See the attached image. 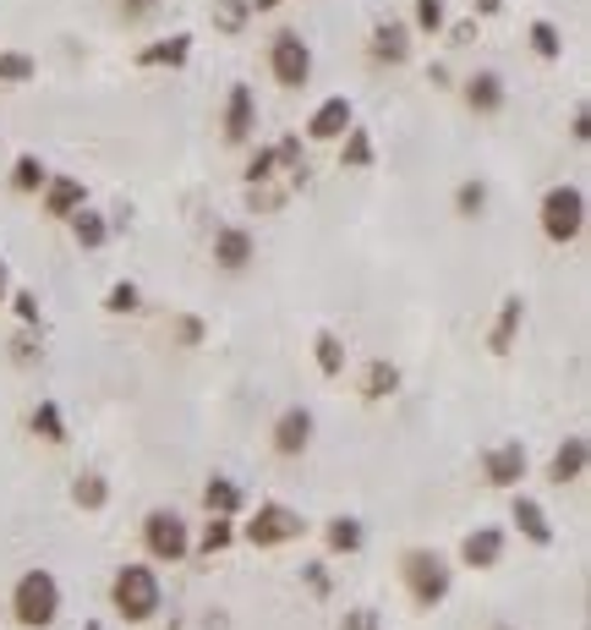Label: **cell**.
<instances>
[{
	"mask_svg": "<svg viewBox=\"0 0 591 630\" xmlns=\"http://www.w3.org/2000/svg\"><path fill=\"white\" fill-rule=\"evenodd\" d=\"M400 581H405L416 608H438L449 597V586H454V570H449V559L438 548H405L400 554Z\"/></svg>",
	"mask_w": 591,
	"mask_h": 630,
	"instance_id": "obj_1",
	"label": "cell"
},
{
	"mask_svg": "<svg viewBox=\"0 0 591 630\" xmlns=\"http://www.w3.org/2000/svg\"><path fill=\"white\" fill-rule=\"evenodd\" d=\"M61 614V581L50 570H23L12 586V619L23 630H50Z\"/></svg>",
	"mask_w": 591,
	"mask_h": 630,
	"instance_id": "obj_2",
	"label": "cell"
},
{
	"mask_svg": "<svg viewBox=\"0 0 591 630\" xmlns=\"http://www.w3.org/2000/svg\"><path fill=\"white\" fill-rule=\"evenodd\" d=\"M110 603H116V614H121V619L149 625V619L159 614V603H165L154 564H121V570H116V581H110Z\"/></svg>",
	"mask_w": 591,
	"mask_h": 630,
	"instance_id": "obj_3",
	"label": "cell"
},
{
	"mask_svg": "<svg viewBox=\"0 0 591 630\" xmlns=\"http://www.w3.org/2000/svg\"><path fill=\"white\" fill-rule=\"evenodd\" d=\"M536 219H542V236H547L553 247L580 241V230H586V192H580V187H569V181L547 187V192H542Z\"/></svg>",
	"mask_w": 591,
	"mask_h": 630,
	"instance_id": "obj_4",
	"label": "cell"
},
{
	"mask_svg": "<svg viewBox=\"0 0 591 630\" xmlns=\"http://www.w3.org/2000/svg\"><path fill=\"white\" fill-rule=\"evenodd\" d=\"M302 532H307V521L291 504H258L247 515V526H236V537H247L252 548H280V543H296Z\"/></svg>",
	"mask_w": 591,
	"mask_h": 630,
	"instance_id": "obj_5",
	"label": "cell"
},
{
	"mask_svg": "<svg viewBox=\"0 0 591 630\" xmlns=\"http://www.w3.org/2000/svg\"><path fill=\"white\" fill-rule=\"evenodd\" d=\"M143 548H149V559L176 564V559L192 554V532H187V521L176 510H149L143 515Z\"/></svg>",
	"mask_w": 591,
	"mask_h": 630,
	"instance_id": "obj_6",
	"label": "cell"
},
{
	"mask_svg": "<svg viewBox=\"0 0 591 630\" xmlns=\"http://www.w3.org/2000/svg\"><path fill=\"white\" fill-rule=\"evenodd\" d=\"M269 72H274L280 88H307V83H312V45H307L296 28L274 34V45H269Z\"/></svg>",
	"mask_w": 591,
	"mask_h": 630,
	"instance_id": "obj_7",
	"label": "cell"
},
{
	"mask_svg": "<svg viewBox=\"0 0 591 630\" xmlns=\"http://www.w3.org/2000/svg\"><path fill=\"white\" fill-rule=\"evenodd\" d=\"M312 433H318V417H312L307 406H285V412L274 417V428H269V439H274V455H285V461L307 455Z\"/></svg>",
	"mask_w": 591,
	"mask_h": 630,
	"instance_id": "obj_8",
	"label": "cell"
},
{
	"mask_svg": "<svg viewBox=\"0 0 591 630\" xmlns=\"http://www.w3.org/2000/svg\"><path fill=\"white\" fill-rule=\"evenodd\" d=\"M225 143H247L252 132H258V99H252V88L247 83H231V94H225Z\"/></svg>",
	"mask_w": 591,
	"mask_h": 630,
	"instance_id": "obj_9",
	"label": "cell"
},
{
	"mask_svg": "<svg viewBox=\"0 0 591 630\" xmlns=\"http://www.w3.org/2000/svg\"><path fill=\"white\" fill-rule=\"evenodd\" d=\"M345 127H356V110H351V99H345V94L323 99V105L307 116V138H312V143H340V138H345Z\"/></svg>",
	"mask_w": 591,
	"mask_h": 630,
	"instance_id": "obj_10",
	"label": "cell"
},
{
	"mask_svg": "<svg viewBox=\"0 0 591 630\" xmlns=\"http://www.w3.org/2000/svg\"><path fill=\"white\" fill-rule=\"evenodd\" d=\"M252 258H258L252 230H241V225H220V230H214V263H220L225 274H241Z\"/></svg>",
	"mask_w": 591,
	"mask_h": 630,
	"instance_id": "obj_11",
	"label": "cell"
},
{
	"mask_svg": "<svg viewBox=\"0 0 591 630\" xmlns=\"http://www.w3.org/2000/svg\"><path fill=\"white\" fill-rule=\"evenodd\" d=\"M482 477H487V488H515L520 477H525V444H493L487 455H482Z\"/></svg>",
	"mask_w": 591,
	"mask_h": 630,
	"instance_id": "obj_12",
	"label": "cell"
},
{
	"mask_svg": "<svg viewBox=\"0 0 591 630\" xmlns=\"http://www.w3.org/2000/svg\"><path fill=\"white\" fill-rule=\"evenodd\" d=\"M39 198H45V214H50V219H72V214L88 203V192H83L78 176H50Z\"/></svg>",
	"mask_w": 591,
	"mask_h": 630,
	"instance_id": "obj_13",
	"label": "cell"
},
{
	"mask_svg": "<svg viewBox=\"0 0 591 630\" xmlns=\"http://www.w3.org/2000/svg\"><path fill=\"white\" fill-rule=\"evenodd\" d=\"M367 56H373L378 67H400V61L411 56V28H405V23H378Z\"/></svg>",
	"mask_w": 591,
	"mask_h": 630,
	"instance_id": "obj_14",
	"label": "cell"
},
{
	"mask_svg": "<svg viewBox=\"0 0 591 630\" xmlns=\"http://www.w3.org/2000/svg\"><path fill=\"white\" fill-rule=\"evenodd\" d=\"M504 78L498 72H476V78H465V110L471 116H498L504 110Z\"/></svg>",
	"mask_w": 591,
	"mask_h": 630,
	"instance_id": "obj_15",
	"label": "cell"
},
{
	"mask_svg": "<svg viewBox=\"0 0 591 630\" xmlns=\"http://www.w3.org/2000/svg\"><path fill=\"white\" fill-rule=\"evenodd\" d=\"M586 461H591L586 439H580V433H569V439L553 450V466H547V477H553L558 488H569V483H580V477H586Z\"/></svg>",
	"mask_w": 591,
	"mask_h": 630,
	"instance_id": "obj_16",
	"label": "cell"
},
{
	"mask_svg": "<svg viewBox=\"0 0 591 630\" xmlns=\"http://www.w3.org/2000/svg\"><path fill=\"white\" fill-rule=\"evenodd\" d=\"M498 559H504V532L498 526H476L460 543V564H471V570H493Z\"/></svg>",
	"mask_w": 591,
	"mask_h": 630,
	"instance_id": "obj_17",
	"label": "cell"
},
{
	"mask_svg": "<svg viewBox=\"0 0 591 630\" xmlns=\"http://www.w3.org/2000/svg\"><path fill=\"white\" fill-rule=\"evenodd\" d=\"M520 319H525V301H520V296H504V301H498V319H493V330H487V352H493V357H504V352L515 346Z\"/></svg>",
	"mask_w": 591,
	"mask_h": 630,
	"instance_id": "obj_18",
	"label": "cell"
},
{
	"mask_svg": "<svg viewBox=\"0 0 591 630\" xmlns=\"http://www.w3.org/2000/svg\"><path fill=\"white\" fill-rule=\"evenodd\" d=\"M509 515H515V526H520V537H525V543H536V548H547V543H553V521H547V510H542L536 499H525V494H520Z\"/></svg>",
	"mask_w": 591,
	"mask_h": 630,
	"instance_id": "obj_19",
	"label": "cell"
},
{
	"mask_svg": "<svg viewBox=\"0 0 591 630\" xmlns=\"http://www.w3.org/2000/svg\"><path fill=\"white\" fill-rule=\"evenodd\" d=\"M192 61V34H170V39H159V45H149V50H138V67H187Z\"/></svg>",
	"mask_w": 591,
	"mask_h": 630,
	"instance_id": "obj_20",
	"label": "cell"
},
{
	"mask_svg": "<svg viewBox=\"0 0 591 630\" xmlns=\"http://www.w3.org/2000/svg\"><path fill=\"white\" fill-rule=\"evenodd\" d=\"M72 236H78V247H83V252H99V247L110 241V219H105V214H94V209L83 203V209L72 214Z\"/></svg>",
	"mask_w": 591,
	"mask_h": 630,
	"instance_id": "obj_21",
	"label": "cell"
},
{
	"mask_svg": "<svg viewBox=\"0 0 591 630\" xmlns=\"http://www.w3.org/2000/svg\"><path fill=\"white\" fill-rule=\"evenodd\" d=\"M394 390H400V368H394V362L378 357V362L362 368V401H389Z\"/></svg>",
	"mask_w": 591,
	"mask_h": 630,
	"instance_id": "obj_22",
	"label": "cell"
},
{
	"mask_svg": "<svg viewBox=\"0 0 591 630\" xmlns=\"http://www.w3.org/2000/svg\"><path fill=\"white\" fill-rule=\"evenodd\" d=\"M312 357H318V373H323V379H340V373H345V341H340L334 330H318V335H312Z\"/></svg>",
	"mask_w": 591,
	"mask_h": 630,
	"instance_id": "obj_23",
	"label": "cell"
},
{
	"mask_svg": "<svg viewBox=\"0 0 591 630\" xmlns=\"http://www.w3.org/2000/svg\"><path fill=\"white\" fill-rule=\"evenodd\" d=\"M203 504H209V515H241V483L209 477L203 483Z\"/></svg>",
	"mask_w": 591,
	"mask_h": 630,
	"instance_id": "obj_24",
	"label": "cell"
},
{
	"mask_svg": "<svg viewBox=\"0 0 591 630\" xmlns=\"http://www.w3.org/2000/svg\"><path fill=\"white\" fill-rule=\"evenodd\" d=\"M323 543H329V554H356V548L367 543V532H362L356 515H334V521L323 526Z\"/></svg>",
	"mask_w": 591,
	"mask_h": 630,
	"instance_id": "obj_25",
	"label": "cell"
},
{
	"mask_svg": "<svg viewBox=\"0 0 591 630\" xmlns=\"http://www.w3.org/2000/svg\"><path fill=\"white\" fill-rule=\"evenodd\" d=\"M45 181H50L45 159H39V154H17V165H12V192L34 198V192H45Z\"/></svg>",
	"mask_w": 591,
	"mask_h": 630,
	"instance_id": "obj_26",
	"label": "cell"
},
{
	"mask_svg": "<svg viewBox=\"0 0 591 630\" xmlns=\"http://www.w3.org/2000/svg\"><path fill=\"white\" fill-rule=\"evenodd\" d=\"M72 504H78V510H105V504H110V483H105V472H78V483H72Z\"/></svg>",
	"mask_w": 591,
	"mask_h": 630,
	"instance_id": "obj_27",
	"label": "cell"
},
{
	"mask_svg": "<svg viewBox=\"0 0 591 630\" xmlns=\"http://www.w3.org/2000/svg\"><path fill=\"white\" fill-rule=\"evenodd\" d=\"M340 165H345V170H367V165H373V132L345 127V138H340Z\"/></svg>",
	"mask_w": 591,
	"mask_h": 630,
	"instance_id": "obj_28",
	"label": "cell"
},
{
	"mask_svg": "<svg viewBox=\"0 0 591 630\" xmlns=\"http://www.w3.org/2000/svg\"><path fill=\"white\" fill-rule=\"evenodd\" d=\"M231 543H236V515H209V526H203V537H198V554L214 559V554H225Z\"/></svg>",
	"mask_w": 591,
	"mask_h": 630,
	"instance_id": "obj_29",
	"label": "cell"
},
{
	"mask_svg": "<svg viewBox=\"0 0 591 630\" xmlns=\"http://www.w3.org/2000/svg\"><path fill=\"white\" fill-rule=\"evenodd\" d=\"M34 78H39V61H34V56H23V50L0 56V88H23V83H34Z\"/></svg>",
	"mask_w": 591,
	"mask_h": 630,
	"instance_id": "obj_30",
	"label": "cell"
},
{
	"mask_svg": "<svg viewBox=\"0 0 591 630\" xmlns=\"http://www.w3.org/2000/svg\"><path fill=\"white\" fill-rule=\"evenodd\" d=\"M28 423H34V433H39L45 444H67V417H61V406H56V401H39Z\"/></svg>",
	"mask_w": 591,
	"mask_h": 630,
	"instance_id": "obj_31",
	"label": "cell"
},
{
	"mask_svg": "<svg viewBox=\"0 0 591 630\" xmlns=\"http://www.w3.org/2000/svg\"><path fill=\"white\" fill-rule=\"evenodd\" d=\"M209 17H214L220 34H241V28L252 23V0H214V12H209Z\"/></svg>",
	"mask_w": 591,
	"mask_h": 630,
	"instance_id": "obj_32",
	"label": "cell"
},
{
	"mask_svg": "<svg viewBox=\"0 0 591 630\" xmlns=\"http://www.w3.org/2000/svg\"><path fill=\"white\" fill-rule=\"evenodd\" d=\"M105 312H110V319H132V312H143V290L132 280H116L110 296H105Z\"/></svg>",
	"mask_w": 591,
	"mask_h": 630,
	"instance_id": "obj_33",
	"label": "cell"
},
{
	"mask_svg": "<svg viewBox=\"0 0 591 630\" xmlns=\"http://www.w3.org/2000/svg\"><path fill=\"white\" fill-rule=\"evenodd\" d=\"M482 209H487V181H476V176L460 181V187H454V214H460V219H476Z\"/></svg>",
	"mask_w": 591,
	"mask_h": 630,
	"instance_id": "obj_34",
	"label": "cell"
},
{
	"mask_svg": "<svg viewBox=\"0 0 591 630\" xmlns=\"http://www.w3.org/2000/svg\"><path fill=\"white\" fill-rule=\"evenodd\" d=\"M525 39H531V50H536L542 61H558V56H564V34H558L553 23H531Z\"/></svg>",
	"mask_w": 591,
	"mask_h": 630,
	"instance_id": "obj_35",
	"label": "cell"
},
{
	"mask_svg": "<svg viewBox=\"0 0 591 630\" xmlns=\"http://www.w3.org/2000/svg\"><path fill=\"white\" fill-rule=\"evenodd\" d=\"M39 357H45V352H39V335H34V330H17V335H12V362H17V368H34Z\"/></svg>",
	"mask_w": 591,
	"mask_h": 630,
	"instance_id": "obj_36",
	"label": "cell"
},
{
	"mask_svg": "<svg viewBox=\"0 0 591 630\" xmlns=\"http://www.w3.org/2000/svg\"><path fill=\"white\" fill-rule=\"evenodd\" d=\"M12 307H17L23 330H39V324H45V312H39V296H34V290H12Z\"/></svg>",
	"mask_w": 591,
	"mask_h": 630,
	"instance_id": "obj_37",
	"label": "cell"
},
{
	"mask_svg": "<svg viewBox=\"0 0 591 630\" xmlns=\"http://www.w3.org/2000/svg\"><path fill=\"white\" fill-rule=\"evenodd\" d=\"M274 170H280L274 148H258V154L247 159V187H258V181H274Z\"/></svg>",
	"mask_w": 591,
	"mask_h": 630,
	"instance_id": "obj_38",
	"label": "cell"
},
{
	"mask_svg": "<svg viewBox=\"0 0 591 630\" xmlns=\"http://www.w3.org/2000/svg\"><path fill=\"white\" fill-rule=\"evenodd\" d=\"M416 28L422 34H444V0H416Z\"/></svg>",
	"mask_w": 591,
	"mask_h": 630,
	"instance_id": "obj_39",
	"label": "cell"
},
{
	"mask_svg": "<svg viewBox=\"0 0 591 630\" xmlns=\"http://www.w3.org/2000/svg\"><path fill=\"white\" fill-rule=\"evenodd\" d=\"M176 346H203V319H192V312H187V319H176Z\"/></svg>",
	"mask_w": 591,
	"mask_h": 630,
	"instance_id": "obj_40",
	"label": "cell"
},
{
	"mask_svg": "<svg viewBox=\"0 0 591 630\" xmlns=\"http://www.w3.org/2000/svg\"><path fill=\"white\" fill-rule=\"evenodd\" d=\"M154 12H159V0H121V17L127 23H149Z\"/></svg>",
	"mask_w": 591,
	"mask_h": 630,
	"instance_id": "obj_41",
	"label": "cell"
},
{
	"mask_svg": "<svg viewBox=\"0 0 591 630\" xmlns=\"http://www.w3.org/2000/svg\"><path fill=\"white\" fill-rule=\"evenodd\" d=\"M569 138H575L580 148L591 143V110H586V105H575V116H569Z\"/></svg>",
	"mask_w": 591,
	"mask_h": 630,
	"instance_id": "obj_42",
	"label": "cell"
},
{
	"mask_svg": "<svg viewBox=\"0 0 591 630\" xmlns=\"http://www.w3.org/2000/svg\"><path fill=\"white\" fill-rule=\"evenodd\" d=\"M302 575H307V586H312L318 597H329V564H323V559H312V564H302Z\"/></svg>",
	"mask_w": 591,
	"mask_h": 630,
	"instance_id": "obj_43",
	"label": "cell"
},
{
	"mask_svg": "<svg viewBox=\"0 0 591 630\" xmlns=\"http://www.w3.org/2000/svg\"><path fill=\"white\" fill-rule=\"evenodd\" d=\"M345 630H383V625H378V608H351V614H345Z\"/></svg>",
	"mask_w": 591,
	"mask_h": 630,
	"instance_id": "obj_44",
	"label": "cell"
},
{
	"mask_svg": "<svg viewBox=\"0 0 591 630\" xmlns=\"http://www.w3.org/2000/svg\"><path fill=\"white\" fill-rule=\"evenodd\" d=\"M7 296H12V263L0 258V301H7Z\"/></svg>",
	"mask_w": 591,
	"mask_h": 630,
	"instance_id": "obj_45",
	"label": "cell"
},
{
	"mask_svg": "<svg viewBox=\"0 0 591 630\" xmlns=\"http://www.w3.org/2000/svg\"><path fill=\"white\" fill-rule=\"evenodd\" d=\"M504 12V0H476V17H498Z\"/></svg>",
	"mask_w": 591,
	"mask_h": 630,
	"instance_id": "obj_46",
	"label": "cell"
},
{
	"mask_svg": "<svg viewBox=\"0 0 591 630\" xmlns=\"http://www.w3.org/2000/svg\"><path fill=\"white\" fill-rule=\"evenodd\" d=\"M285 0H252V12H280Z\"/></svg>",
	"mask_w": 591,
	"mask_h": 630,
	"instance_id": "obj_47",
	"label": "cell"
},
{
	"mask_svg": "<svg viewBox=\"0 0 591 630\" xmlns=\"http://www.w3.org/2000/svg\"><path fill=\"white\" fill-rule=\"evenodd\" d=\"M83 630H105V625H94V619H88V625H83Z\"/></svg>",
	"mask_w": 591,
	"mask_h": 630,
	"instance_id": "obj_48",
	"label": "cell"
},
{
	"mask_svg": "<svg viewBox=\"0 0 591 630\" xmlns=\"http://www.w3.org/2000/svg\"><path fill=\"white\" fill-rule=\"evenodd\" d=\"M493 630H515V625H493Z\"/></svg>",
	"mask_w": 591,
	"mask_h": 630,
	"instance_id": "obj_49",
	"label": "cell"
}]
</instances>
